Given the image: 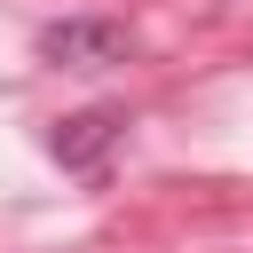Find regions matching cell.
Here are the masks:
<instances>
[{
	"mask_svg": "<svg viewBox=\"0 0 253 253\" xmlns=\"http://www.w3.org/2000/svg\"><path fill=\"white\" fill-rule=\"evenodd\" d=\"M40 55L71 63V71H103V63L126 55V24H111V16H63V24L40 32Z\"/></svg>",
	"mask_w": 253,
	"mask_h": 253,
	"instance_id": "6da1fadb",
	"label": "cell"
},
{
	"mask_svg": "<svg viewBox=\"0 0 253 253\" xmlns=\"http://www.w3.org/2000/svg\"><path fill=\"white\" fill-rule=\"evenodd\" d=\"M119 126H126V111H119V103H95V111H79V119H63L47 150H55V158H63L71 174H87V166H95V158H103V150L119 142Z\"/></svg>",
	"mask_w": 253,
	"mask_h": 253,
	"instance_id": "7a4b0ae2",
	"label": "cell"
}]
</instances>
